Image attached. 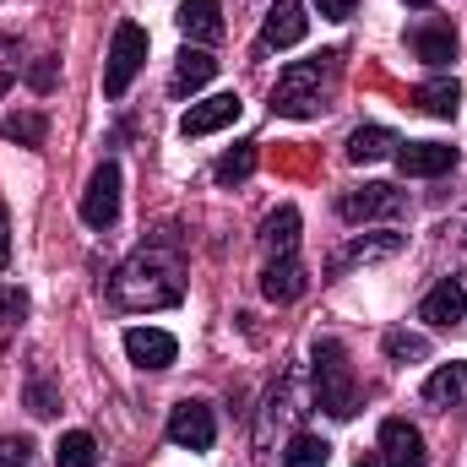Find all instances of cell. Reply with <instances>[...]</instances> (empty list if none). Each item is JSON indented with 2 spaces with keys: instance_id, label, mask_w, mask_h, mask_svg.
I'll list each match as a JSON object with an SVG mask.
<instances>
[{
  "instance_id": "32",
  "label": "cell",
  "mask_w": 467,
  "mask_h": 467,
  "mask_svg": "<svg viewBox=\"0 0 467 467\" xmlns=\"http://www.w3.org/2000/svg\"><path fill=\"white\" fill-rule=\"evenodd\" d=\"M27 321V294L22 288H0V327H22Z\"/></svg>"
},
{
  "instance_id": "38",
  "label": "cell",
  "mask_w": 467,
  "mask_h": 467,
  "mask_svg": "<svg viewBox=\"0 0 467 467\" xmlns=\"http://www.w3.org/2000/svg\"><path fill=\"white\" fill-rule=\"evenodd\" d=\"M402 5H430V0H402Z\"/></svg>"
},
{
  "instance_id": "13",
  "label": "cell",
  "mask_w": 467,
  "mask_h": 467,
  "mask_svg": "<svg viewBox=\"0 0 467 467\" xmlns=\"http://www.w3.org/2000/svg\"><path fill=\"white\" fill-rule=\"evenodd\" d=\"M125 353H130L136 369H169L180 358V343L169 332H158V327H130L125 332Z\"/></svg>"
},
{
  "instance_id": "27",
  "label": "cell",
  "mask_w": 467,
  "mask_h": 467,
  "mask_svg": "<svg viewBox=\"0 0 467 467\" xmlns=\"http://www.w3.org/2000/svg\"><path fill=\"white\" fill-rule=\"evenodd\" d=\"M380 348L391 364H424L430 358V337H419V332H408V327H391L386 337H380Z\"/></svg>"
},
{
  "instance_id": "5",
  "label": "cell",
  "mask_w": 467,
  "mask_h": 467,
  "mask_svg": "<svg viewBox=\"0 0 467 467\" xmlns=\"http://www.w3.org/2000/svg\"><path fill=\"white\" fill-rule=\"evenodd\" d=\"M141 66H147V27H136V22H119V27H115V44H109L104 99H125Z\"/></svg>"
},
{
  "instance_id": "10",
  "label": "cell",
  "mask_w": 467,
  "mask_h": 467,
  "mask_svg": "<svg viewBox=\"0 0 467 467\" xmlns=\"http://www.w3.org/2000/svg\"><path fill=\"white\" fill-rule=\"evenodd\" d=\"M239 115H244V99H239V93H213V99H202V104H191V109H185L180 136H213V130L234 125Z\"/></svg>"
},
{
  "instance_id": "31",
  "label": "cell",
  "mask_w": 467,
  "mask_h": 467,
  "mask_svg": "<svg viewBox=\"0 0 467 467\" xmlns=\"http://www.w3.org/2000/svg\"><path fill=\"white\" fill-rule=\"evenodd\" d=\"M33 462V441L27 435H0V467H27Z\"/></svg>"
},
{
  "instance_id": "11",
  "label": "cell",
  "mask_w": 467,
  "mask_h": 467,
  "mask_svg": "<svg viewBox=\"0 0 467 467\" xmlns=\"http://www.w3.org/2000/svg\"><path fill=\"white\" fill-rule=\"evenodd\" d=\"M310 33V16L299 0H272L266 22H261V49H294L299 38Z\"/></svg>"
},
{
  "instance_id": "8",
  "label": "cell",
  "mask_w": 467,
  "mask_h": 467,
  "mask_svg": "<svg viewBox=\"0 0 467 467\" xmlns=\"http://www.w3.org/2000/svg\"><path fill=\"white\" fill-rule=\"evenodd\" d=\"M169 441H174L180 451H207V446L218 441L213 408H207V402H180V408L169 413Z\"/></svg>"
},
{
  "instance_id": "24",
  "label": "cell",
  "mask_w": 467,
  "mask_h": 467,
  "mask_svg": "<svg viewBox=\"0 0 467 467\" xmlns=\"http://www.w3.org/2000/svg\"><path fill=\"white\" fill-rule=\"evenodd\" d=\"M402 141H397V130L391 125H358L348 136V158L353 163H380V158H391Z\"/></svg>"
},
{
  "instance_id": "29",
  "label": "cell",
  "mask_w": 467,
  "mask_h": 467,
  "mask_svg": "<svg viewBox=\"0 0 467 467\" xmlns=\"http://www.w3.org/2000/svg\"><path fill=\"white\" fill-rule=\"evenodd\" d=\"M44 115H11V119H0V136L5 141H27V147H44Z\"/></svg>"
},
{
  "instance_id": "21",
  "label": "cell",
  "mask_w": 467,
  "mask_h": 467,
  "mask_svg": "<svg viewBox=\"0 0 467 467\" xmlns=\"http://www.w3.org/2000/svg\"><path fill=\"white\" fill-rule=\"evenodd\" d=\"M424 402L430 408H467V364H441L430 380H424Z\"/></svg>"
},
{
  "instance_id": "6",
  "label": "cell",
  "mask_w": 467,
  "mask_h": 467,
  "mask_svg": "<svg viewBox=\"0 0 467 467\" xmlns=\"http://www.w3.org/2000/svg\"><path fill=\"white\" fill-rule=\"evenodd\" d=\"M119 218V163H99L88 191H82V223L88 229H115Z\"/></svg>"
},
{
  "instance_id": "37",
  "label": "cell",
  "mask_w": 467,
  "mask_h": 467,
  "mask_svg": "<svg viewBox=\"0 0 467 467\" xmlns=\"http://www.w3.org/2000/svg\"><path fill=\"white\" fill-rule=\"evenodd\" d=\"M353 467H380V457H364V462H353Z\"/></svg>"
},
{
  "instance_id": "25",
  "label": "cell",
  "mask_w": 467,
  "mask_h": 467,
  "mask_svg": "<svg viewBox=\"0 0 467 467\" xmlns=\"http://www.w3.org/2000/svg\"><path fill=\"white\" fill-rule=\"evenodd\" d=\"M283 467H327L332 462V441H321V435H288V446H283Z\"/></svg>"
},
{
  "instance_id": "3",
  "label": "cell",
  "mask_w": 467,
  "mask_h": 467,
  "mask_svg": "<svg viewBox=\"0 0 467 467\" xmlns=\"http://www.w3.org/2000/svg\"><path fill=\"white\" fill-rule=\"evenodd\" d=\"M310 369H316V402L332 413V419H353L358 413V380H353L348 348L337 337H321L310 348Z\"/></svg>"
},
{
  "instance_id": "7",
  "label": "cell",
  "mask_w": 467,
  "mask_h": 467,
  "mask_svg": "<svg viewBox=\"0 0 467 467\" xmlns=\"http://www.w3.org/2000/svg\"><path fill=\"white\" fill-rule=\"evenodd\" d=\"M391 158L408 180H441L457 169V147H446V141H402Z\"/></svg>"
},
{
  "instance_id": "30",
  "label": "cell",
  "mask_w": 467,
  "mask_h": 467,
  "mask_svg": "<svg viewBox=\"0 0 467 467\" xmlns=\"http://www.w3.org/2000/svg\"><path fill=\"white\" fill-rule=\"evenodd\" d=\"M27 413H33V419H55V413H60V391H55L44 375L27 380Z\"/></svg>"
},
{
  "instance_id": "33",
  "label": "cell",
  "mask_w": 467,
  "mask_h": 467,
  "mask_svg": "<svg viewBox=\"0 0 467 467\" xmlns=\"http://www.w3.org/2000/svg\"><path fill=\"white\" fill-rule=\"evenodd\" d=\"M316 11H321L327 22H348L353 11H358V0H316Z\"/></svg>"
},
{
  "instance_id": "18",
  "label": "cell",
  "mask_w": 467,
  "mask_h": 467,
  "mask_svg": "<svg viewBox=\"0 0 467 467\" xmlns=\"http://www.w3.org/2000/svg\"><path fill=\"white\" fill-rule=\"evenodd\" d=\"M218 77V60L207 55V49H196V44H185L180 49V60H174V77H169V93L174 99H185V93H196V88H207Z\"/></svg>"
},
{
  "instance_id": "1",
  "label": "cell",
  "mask_w": 467,
  "mask_h": 467,
  "mask_svg": "<svg viewBox=\"0 0 467 467\" xmlns=\"http://www.w3.org/2000/svg\"><path fill=\"white\" fill-rule=\"evenodd\" d=\"M109 299L119 310H169L185 299V255L180 239H147L136 255H125L109 277Z\"/></svg>"
},
{
  "instance_id": "17",
  "label": "cell",
  "mask_w": 467,
  "mask_h": 467,
  "mask_svg": "<svg viewBox=\"0 0 467 467\" xmlns=\"http://www.w3.org/2000/svg\"><path fill=\"white\" fill-rule=\"evenodd\" d=\"M305 413V397H299V380L294 375H283L277 386H272V397H266V413H261V430H255V441H261V451L272 446V430H277V419L283 424H294Z\"/></svg>"
},
{
  "instance_id": "26",
  "label": "cell",
  "mask_w": 467,
  "mask_h": 467,
  "mask_svg": "<svg viewBox=\"0 0 467 467\" xmlns=\"http://www.w3.org/2000/svg\"><path fill=\"white\" fill-rule=\"evenodd\" d=\"M250 174H255V141H234L229 152L213 163V180L218 185H244Z\"/></svg>"
},
{
  "instance_id": "19",
  "label": "cell",
  "mask_w": 467,
  "mask_h": 467,
  "mask_svg": "<svg viewBox=\"0 0 467 467\" xmlns=\"http://www.w3.org/2000/svg\"><path fill=\"white\" fill-rule=\"evenodd\" d=\"M435 272H467V213H451L435 229Z\"/></svg>"
},
{
  "instance_id": "16",
  "label": "cell",
  "mask_w": 467,
  "mask_h": 467,
  "mask_svg": "<svg viewBox=\"0 0 467 467\" xmlns=\"http://www.w3.org/2000/svg\"><path fill=\"white\" fill-rule=\"evenodd\" d=\"M413 55L430 66V71H446L451 60H457V27L451 22H424V27H413Z\"/></svg>"
},
{
  "instance_id": "22",
  "label": "cell",
  "mask_w": 467,
  "mask_h": 467,
  "mask_svg": "<svg viewBox=\"0 0 467 467\" xmlns=\"http://www.w3.org/2000/svg\"><path fill=\"white\" fill-rule=\"evenodd\" d=\"M413 104H419L424 115H435V119H451L457 104H462V82H457V77H430V82L413 88Z\"/></svg>"
},
{
  "instance_id": "35",
  "label": "cell",
  "mask_w": 467,
  "mask_h": 467,
  "mask_svg": "<svg viewBox=\"0 0 467 467\" xmlns=\"http://www.w3.org/2000/svg\"><path fill=\"white\" fill-rule=\"evenodd\" d=\"M27 82H33L38 93H49V88H55V66H49V60H38V66L27 71Z\"/></svg>"
},
{
  "instance_id": "34",
  "label": "cell",
  "mask_w": 467,
  "mask_h": 467,
  "mask_svg": "<svg viewBox=\"0 0 467 467\" xmlns=\"http://www.w3.org/2000/svg\"><path fill=\"white\" fill-rule=\"evenodd\" d=\"M11 77H16V44H11V38H0V93L11 88Z\"/></svg>"
},
{
  "instance_id": "23",
  "label": "cell",
  "mask_w": 467,
  "mask_h": 467,
  "mask_svg": "<svg viewBox=\"0 0 467 467\" xmlns=\"http://www.w3.org/2000/svg\"><path fill=\"white\" fill-rule=\"evenodd\" d=\"M261 294L277 299V305L299 299V294H305V266H299V255H288V261H266V272H261Z\"/></svg>"
},
{
  "instance_id": "15",
  "label": "cell",
  "mask_w": 467,
  "mask_h": 467,
  "mask_svg": "<svg viewBox=\"0 0 467 467\" xmlns=\"http://www.w3.org/2000/svg\"><path fill=\"white\" fill-rule=\"evenodd\" d=\"M462 310H467L462 283H457V277H441V283L424 294V305H419V321H430L435 332H451V327L462 321Z\"/></svg>"
},
{
  "instance_id": "20",
  "label": "cell",
  "mask_w": 467,
  "mask_h": 467,
  "mask_svg": "<svg viewBox=\"0 0 467 467\" xmlns=\"http://www.w3.org/2000/svg\"><path fill=\"white\" fill-rule=\"evenodd\" d=\"M261 250H266V261H288L299 250V207H277L261 223Z\"/></svg>"
},
{
  "instance_id": "9",
  "label": "cell",
  "mask_w": 467,
  "mask_h": 467,
  "mask_svg": "<svg viewBox=\"0 0 467 467\" xmlns=\"http://www.w3.org/2000/svg\"><path fill=\"white\" fill-rule=\"evenodd\" d=\"M380 467H430L424 435H419L408 419H386V424H380Z\"/></svg>"
},
{
  "instance_id": "28",
  "label": "cell",
  "mask_w": 467,
  "mask_h": 467,
  "mask_svg": "<svg viewBox=\"0 0 467 467\" xmlns=\"http://www.w3.org/2000/svg\"><path fill=\"white\" fill-rule=\"evenodd\" d=\"M55 467H99V441H93L88 430L60 435V446H55Z\"/></svg>"
},
{
  "instance_id": "14",
  "label": "cell",
  "mask_w": 467,
  "mask_h": 467,
  "mask_svg": "<svg viewBox=\"0 0 467 467\" xmlns=\"http://www.w3.org/2000/svg\"><path fill=\"white\" fill-rule=\"evenodd\" d=\"M174 22H180L185 44H196V49H207V44L223 38V5H218V0H185V5L174 11Z\"/></svg>"
},
{
  "instance_id": "12",
  "label": "cell",
  "mask_w": 467,
  "mask_h": 467,
  "mask_svg": "<svg viewBox=\"0 0 467 467\" xmlns=\"http://www.w3.org/2000/svg\"><path fill=\"white\" fill-rule=\"evenodd\" d=\"M402 255V234L380 229V234H353L348 244L332 255V272H348V266H369V261H391Z\"/></svg>"
},
{
  "instance_id": "36",
  "label": "cell",
  "mask_w": 467,
  "mask_h": 467,
  "mask_svg": "<svg viewBox=\"0 0 467 467\" xmlns=\"http://www.w3.org/2000/svg\"><path fill=\"white\" fill-rule=\"evenodd\" d=\"M5 261H11V229H5V213H0V272H5Z\"/></svg>"
},
{
  "instance_id": "4",
  "label": "cell",
  "mask_w": 467,
  "mask_h": 467,
  "mask_svg": "<svg viewBox=\"0 0 467 467\" xmlns=\"http://www.w3.org/2000/svg\"><path fill=\"white\" fill-rule=\"evenodd\" d=\"M337 213H343V223H397V218H408V196L397 191V185H353L337 196Z\"/></svg>"
},
{
  "instance_id": "2",
  "label": "cell",
  "mask_w": 467,
  "mask_h": 467,
  "mask_svg": "<svg viewBox=\"0 0 467 467\" xmlns=\"http://www.w3.org/2000/svg\"><path fill=\"white\" fill-rule=\"evenodd\" d=\"M337 77H343V55H337V49H321V55H310V60L283 66V77H277V88H272V115H283V119L321 115V109L332 104V93H337Z\"/></svg>"
}]
</instances>
